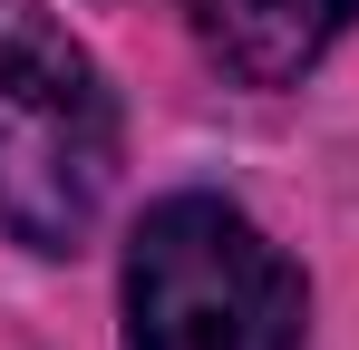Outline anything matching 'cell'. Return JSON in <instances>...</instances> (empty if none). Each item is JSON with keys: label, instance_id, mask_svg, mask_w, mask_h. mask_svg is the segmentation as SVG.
<instances>
[{"label": "cell", "instance_id": "obj_3", "mask_svg": "<svg viewBox=\"0 0 359 350\" xmlns=\"http://www.w3.org/2000/svg\"><path fill=\"white\" fill-rule=\"evenodd\" d=\"M204 58L233 88H301L320 49L359 20V0H184Z\"/></svg>", "mask_w": 359, "mask_h": 350}, {"label": "cell", "instance_id": "obj_1", "mask_svg": "<svg viewBox=\"0 0 359 350\" xmlns=\"http://www.w3.org/2000/svg\"><path fill=\"white\" fill-rule=\"evenodd\" d=\"M117 185V98L49 0H0V233L78 253Z\"/></svg>", "mask_w": 359, "mask_h": 350}, {"label": "cell", "instance_id": "obj_2", "mask_svg": "<svg viewBox=\"0 0 359 350\" xmlns=\"http://www.w3.org/2000/svg\"><path fill=\"white\" fill-rule=\"evenodd\" d=\"M292 253L224 195H165L126 233V350H301Z\"/></svg>", "mask_w": 359, "mask_h": 350}]
</instances>
